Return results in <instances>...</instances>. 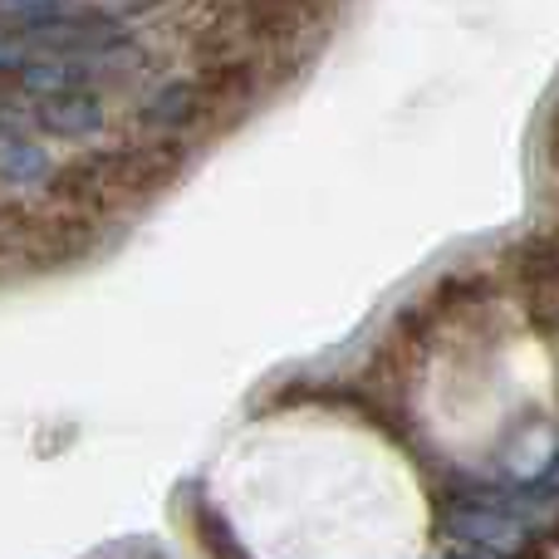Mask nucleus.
I'll use <instances>...</instances> for the list:
<instances>
[{
  "mask_svg": "<svg viewBox=\"0 0 559 559\" xmlns=\"http://www.w3.org/2000/svg\"><path fill=\"white\" fill-rule=\"evenodd\" d=\"M407 407L452 462L525 466L559 423V348L525 305L472 295L423 334Z\"/></svg>",
  "mask_w": 559,
  "mask_h": 559,
  "instance_id": "f03ea898",
  "label": "nucleus"
},
{
  "mask_svg": "<svg viewBox=\"0 0 559 559\" xmlns=\"http://www.w3.org/2000/svg\"><path fill=\"white\" fill-rule=\"evenodd\" d=\"M216 501L271 559H413L427 501L403 452L329 407L251 423L216 462Z\"/></svg>",
  "mask_w": 559,
  "mask_h": 559,
  "instance_id": "f257e3e1",
  "label": "nucleus"
}]
</instances>
